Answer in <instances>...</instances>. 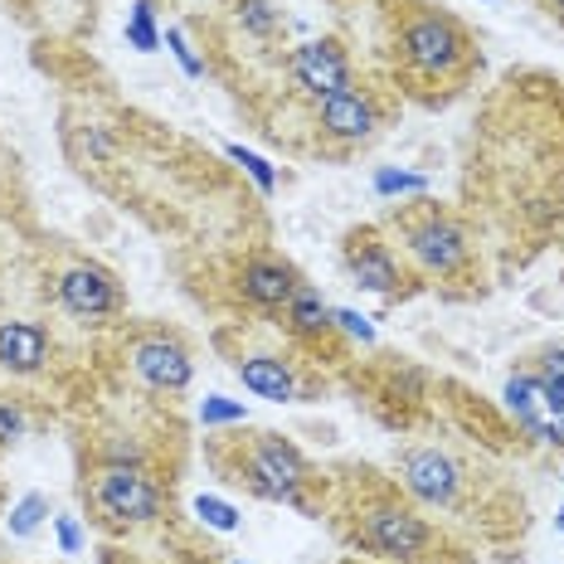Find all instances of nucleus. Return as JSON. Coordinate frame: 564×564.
<instances>
[{"instance_id": "obj_30", "label": "nucleus", "mask_w": 564, "mask_h": 564, "mask_svg": "<svg viewBox=\"0 0 564 564\" xmlns=\"http://www.w3.org/2000/svg\"><path fill=\"white\" fill-rule=\"evenodd\" d=\"M555 531L564 535V507H555Z\"/></svg>"}, {"instance_id": "obj_10", "label": "nucleus", "mask_w": 564, "mask_h": 564, "mask_svg": "<svg viewBox=\"0 0 564 564\" xmlns=\"http://www.w3.org/2000/svg\"><path fill=\"white\" fill-rule=\"evenodd\" d=\"M399 487L423 507H453L463 491V467L443 448H409L399 457Z\"/></svg>"}, {"instance_id": "obj_1", "label": "nucleus", "mask_w": 564, "mask_h": 564, "mask_svg": "<svg viewBox=\"0 0 564 564\" xmlns=\"http://www.w3.org/2000/svg\"><path fill=\"white\" fill-rule=\"evenodd\" d=\"M394 58L409 84L419 88H457L477 68V44L448 10L404 6L394 20Z\"/></svg>"}, {"instance_id": "obj_22", "label": "nucleus", "mask_w": 564, "mask_h": 564, "mask_svg": "<svg viewBox=\"0 0 564 564\" xmlns=\"http://www.w3.org/2000/svg\"><path fill=\"white\" fill-rule=\"evenodd\" d=\"M229 161H234V166L249 171V181H253L263 195H273V191H278V171L268 166V161L258 156V151H249V147H229Z\"/></svg>"}, {"instance_id": "obj_21", "label": "nucleus", "mask_w": 564, "mask_h": 564, "mask_svg": "<svg viewBox=\"0 0 564 564\" xmlns=\"http://www.w3.org/2000/svg\"><path fill=\"white\" fill-rule=\"evenodd\" d=\"M195 516L209 525V531H239L243 525L239 507H229V501H219V497H195Z\"/></svg>"}, {"instance_id": "obj_6", "label": "nucleus", "mask_w": 564, "mask_h": 564, "mask_svg": "<svg viewBox=\"0 0 564 564\" xmlns=\"http://www.w3.org/2000/svg\"><path fill=\"white\" fill-rule=\"evenodd\" d=\"M507 399L516 429L525 433V438L545 443V448H560L564 453V384L550 380V375H540L535 366L531 370H516L507 380Z\"/></svg>"}, {"instance_id": "obj_26", "label": "nucleus", "mask_w": 564, "mask_h": 564, "mask_svg": "<svg viewBox=\"0 0 564 564\" xmlns=\"http://www.w3.org/2000/svg\"><path fill=\"white\" fill-rule=\"evenodd\" d=\"M336 326H340V332H346L350 340H360V346H370V340H375L370 316H360V312H350V307H336Z\"/></svg>"}, {"instance_id": "obj_23", "label": "nucleus", "mask_w": 564, "mask_h": 564, "mask_svg": "<svg viewBox=\"0 0 564 564\" xmlns=\"http://www.w3.org/2000/svg\"><path fill=\"white\" fill-rule=\"evenodd\" d=\"M199 423L205 429H219V423H243V404H234L225 394H209L205 404H199Z\"/></svg>"}, {"instance_id": "obj_14", "label": "nucleus", "mask_w": 564, "mask_h": 564, "mask_svg": "<svg viewBox=\"0 0 564 564\" xmlns=\"http://www.w3.org/2000/svg\"><path fill=\"white\" fill-rule=\"evenodd\" d=\"M234 375H239V384L258 399H268V404H292L297 399V375L282 356H239L234 360Z\"/></svg>"}, {"instance_id": "obj_5", "label": "nucleus", "mask_w": 564, "mask_h": 564, "mask_svg": "<svg viewBox=\"0 0 564 564\" xmlns=\"http://www.w3.org/2000/svg\"><path fill=\"white\" fill-rule=\"evenodd\" d=\"M356 545L370 550V555L399 560V564H419V560H429L438 535H433V525L423 521L409 501L380 497L356 511Z\"/></svg>"}, {"instance_id": "obj_25", "label": "nucleus", "mask_w": 564, "mask_h": 564, "mask_svg": "<svg viewBox=\"0 0 564 564\" xmlns=\"http://www.w3.org/2000/svg\"><path fill=\"white\" fill-rule=\"evenodd\" d=\"M25 429H30L25 409H20L15 399H0V448H10V443H20V438H25Z\"/></svg>"}, {"instance_id": "obj_29", "label": "nucleus", "mask_w": 564, "mask_h": 564, "mask_svg": "<svg viewBox=\"0 0 564 564\" xmlns=\"http://www.w3.org/2000/svg\"><path fill=\"white\" fill-rule=\"evenodd\" d=\"M545 6H550V10H555V15H560V20H564V0H545Z\"/></svg>"}, {"instance_id": "obj_11", "label": "nucleus", "mask_w": 564, "mask_h": 564, "mask_svg": "<svg viewBox=\"0 0 564 564\" xmlns=\"http://www.w3.org/2000/svg\"><path fill=\"white\" fill-rule=\"evenodd\" d=\"M316 127H322L326 141H336V147H360V141L375 137V127H380V108H375V98L366 88H340V93H326L322 102H316Z\"/></svg>"}, {"instance_id": "obj_18", "label": "nucleus", "mask_w": 564, "mask_h": 564, "mask_svg": "<svg viewBox=\"0 0 564 564\" xmlns=\"http://www.w3.org/2000/svg\"><path fill=\"white\" fill-rule=\"evenodd\" d=\"M239 25L243 34H253V40H273V34L282 30V15L273 10V0H239Z\"/></svg>"}, {"instance_id": "obj_28", "label": "nucleus", "mask_w": 564, "mask_h": 564, "mask_svg": "<svg viewBox=\"0 0 564 564\" xmlns=\"http://www.w3.org/2000/svg\"><path fill=\"white\" fill-rule=\"evenodd\" d=\"M535 370H540V375H550V380H560V384H564V340H560V346H545V350H540Z\"/></svg>"}, {"instance_id": "obj_9", "label": "nucleus", "mask_w": 564, "mask_h": 564, "mask_svg": "<svg viewBox=\"0 0 564 564\" xmlns=\"http://www.w3.org/2000/svg\"><path fill=\"white\" fill-rule=\"evenodd\" d=\"M346 273L356 278L360 292H375V297H399V288H404V268H399L394 249L384 243L380 229H356L346 234Z\"/></svg>"}, {"instance_id": "obj_13", "label": "nucleus", "mask_w": 564, "mask_h": 564, "mask_svg": "<svg viewBox=\"0 0 564 564\" xmlns=\"http://www.w3.org/2000/svg\"><path fill=\"white\" fill-rule=\"evenodd\" d=\"M234 288H239V297L249 302V307L282 312L292 302V292L302 288V273L278 253H253V258H243L239 282H234Z\"/></svg>"}, {"instance_id": "obj_15", "label": "nucleus", "mask_w": 564, "mask_h": 564, "mask_svg": "<svg viewBox=\"0 0 564 564\" xmlns=\"http://www.w3.org/2000/svg\"><path fill=\"white\" fill-rule=\"evenodd\" d=\"M50 360V332L40 322H0V370L34 375Z\"/></svg>"}, {"instance_id": "obj_24", "label": "nucleus", "mask_w": 564, "mask_h": 564, "mask_svg": "<svg viewBox=\"0 0 564 564\" xmlns=\"http://www.w3.org/2000/svg\"><path fill=\"white\" fill-rule=\"evenodd\" d=\"M166 50L175 54V64H181L191 78H205V58L191 50V40H185V30H181V25H171V30H166Z\"/></svg>"}, {"instance_id": "obj_12", "label": "nucleus", "mask_w": 564, "mask_h": 564, "mask_svg": "<svg viewBox=\"0 0 564 564\" xmlns=\"http://www.w3.org/2000/svg\"><path fill=\"white\" fill-rule=\"evenodd\" d=\"M288 74L307 98L322 102L326 93L350 88V58L340 50V40H307L288 54Z\"/></svg>"}, {"instance_id": "obj_2", "label": "nucleus", "mask_w": 564, "mask_h": 564, "mask_svg": "<svg viewBox=\"0 0 564 564\" xmlns=\"http://www.w3.org/2000/svg\"><path fill=\"white\" fill-rule=\"evenodd\" d=\"M229 473H234V481H243L253 497L307 511V501H302V487L312 481V463L297 448H292L288 438H278V433H249V438L234 443Z\"/></svg>"}, {"instance_id": "obj_27", "label": "nucleus", "mask_w": 564, "mask_h": 564, "mask_svg": "<svg viewBox=\"0 0 564 564\" xmlns=\"http://www.w3.org/2000/svg\"><path fill=\"white\" fill-rule=\"evenodd\" d=\"M54 531H58V550H64V555H78V550H84V525H78V516H58Z\"/></svg>"}, {"instance_id": "obj_31", "label": "nucleus", "mask_w": 564, "mask_h": 564, "mask_svg": "<svg viewBox=\"0 0 564 564\" xmlns=\"http://www.w3.org/2000/svg\"><path fill=\"white\" fill-rule=\"evenodd\" d=\"M234 564H239V560H234Z\"/></svg>"}, {"instance_id": "obj_19", "label": "nucleus", "mask_w": 564, "mask_h": 564, "mask_svg": "<svg viewBox=\"0 0 564 564\" xmlns=\"http://www.w3.org/2000/svg\"><path fill=\"white\" fill-rule=\"evenodd\" d=\"M375 195H380V199H394V195H429V175L380 166V171H375Z\"/></svg>"}, {"instance_id": "obj_4", "label": "nucleus", "mask_w": 564, "mask_h": 564, "mask_svg": "<svg viewBox=\"0 0 564 564\" xmlns=\"http://www.w3.org/2000/svg\"><path fill=\"white\" fill-rule=\"evenodd\" d=\"M394 229H399L404 253L414 258L429 278H463L467 268H473V239H467V229L457 225L453 215H443L438 205L399 215Z\"/></svg>"}, {"instance_id": "obj_16", "label": "nucleus", "mask_w": 564, "mask_h": 564, "mask_svg": "<svg viewBox=\"0 0 564 564\" xmlns=\"http://www.w3.org/2000/svg\"><path fill=\"white\" fill-rule=\"evenodd\" d=\"M282 322H288L292 336H326V332H336V307H326L322 292L312 282H302L292 292V302L282 307Z\"/></svg>"}, {"instance_id": "obj_8", "label": "nucleus", "mask_w": 564, "mask_h": 564, "mask_svg": "<svg viewBox=\"0 0 564 564\" xmlns=\"http://www.w3.org/2000/svg\"><path fill=\"white\" fill-rule=\"evenodd\" d=\"M54 297L68 316H84V322H102V316L122 312V282H117L102 263H68L54 278Z\"/></svg>"}, {"instance_id": "obj_3", "label": "nucleus", "mask_w": 564, "mask_h": 564, "mask_svg": "<svg viewBox=\"0 0 564 564\" xmlns=\"http://www.w3.org/2000/svg\"><path fill=\"white\" fill-rule=\"evenodd\" d=\"M84 491L93 511L102 516V525H117V531L156 525L166 511V487L147 473V463H98Z\"/></svg>"}, {"instance_id": "obj_17", "label": "nucleus", "mask_w": 564, "mask_h": 564, "mask_svg": "<svg viewBox=\"0 0 564 564\" xmlns=\"http://www.w3.org/2000/svg\"><path fill=\"white\" fill-rule=\"evenodd\" d=\"M127 44L137 54H156L161 50V30H156V6L151 0H137L132 15H127Z\"/></svg>"}, {"instance_id": "obj_7", "label": "nucleus", "mask_w": 564, "mask_h": 564, "mask_svg": "<svg viewBox=\"0 0 564 564\" xmlns=\"http://www.w3.org/2000/svg\"><path fill=\"white\" fill-rule=\"evenodd\" d=\"M127 370H132L137 380L147 384V390H156V394H185L191 390V380H195L191 350H185L175 336H166V332L127 340Z\"/></svg>"}, {"instance_id": "obj_20", "label": "nucleus", "mask_w": 564, "mask_h": 564, "mask_svg": "<svg viewBox=\"0 0 564 564\" xmlns=\"http://www.w3.org/2000/svg\"><path fill=\"white\" fill-rule=\"evenodd\" d=\"M50 516V497L44 491H30V497H20L15 507H10V535H34L40 531V521Z\"/></svg>"}]
</instances>
